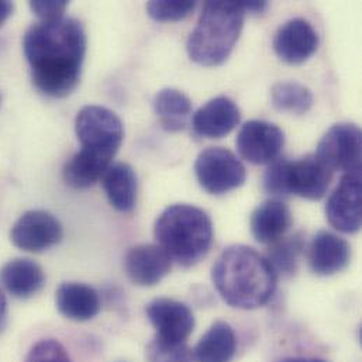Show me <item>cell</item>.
Instances as JSON below:
<instances>
[{"instance_id": "1", "label": "cell", "mask_w": 362, "mask_h": 362, "mask_svg": "<svg viewBox=\"0 0 362 362\" xmlns=\"http://www.w3.org/2000/svg\"><path fill=\"white\" fill-rule=\"evenodd\" d=\"M88 38L81 21H38L24 34L23 49L34 86L49 98L71 95L81 82Z\"/></svg>"}, {"instance_id": "2", "label": "cell", "mask_w": 362, "mask_h": 362, "mask_svg": "<svg viewBox=\"0 0 362 362\" xmlns=\"http://www.w3.org/2000/svg\"><path fill=\"white\" fill-rule=\"evenodd\" d=\"M211 281L221 299L235 309L265 306L276 291L278 275L267 257L247 245H231L216 259Z\"/></svg>"}, {"instance_id": "3", "label": "cell", "mask_w": 362, "mask_h": 362, "mask_svg": "<svg viewBox=\"0 0 362 362\" xmlns=\"http://www.w3.org/2000/svg\"><path fill=\"white\" fill-rule=\"evenodd\" d=\"M154 235L173 261L187 268L207 255L213 243V223L204 210L178 203L158 216Z\"/></svg>"}, {"instance_id": "4", "label": "cell", "mask_w": 362, "mask_h": 362, "mask_svg": "<svg viewBox=\"0 0 362 362\" xmlns=\"http://www.w3.org/2000/svg\"><path fill=\"white\" fill-rule=\"evenodd\" d=\"M240 1H206L186 49L189 58L203 66H217L227 61L244 27Z\"/></svg>"}, {"instance_id": "5", "label": "cell", "mask_w": 362, "mask_h": 362, "mask_svg": "<svg viewBox=\"0 0 362 362\" xmlns=\"http://www.w3.org/2000/svg\"><path fill=\"white\" fill-rule=\"evenodd\" d=\"M333 173L315 156L300 160H276L264 174V190L275 196L296 194L308 200H320L329 190Z\"/></svg>"}, {"instance_id": "6", "label": "cell", "mask_w": 362, "mask_h": 362, "mask_svg": "<svg viewBox=\"0 0 362 362\" xmlns=\"http://www.w3.org/2000/svg\"><path fill=\"white\" fill-rule=\"evenodd\" d=\"M75 132L82 148L103 154L113 160L122 147L124 127L119 116L107 107L89 105L79 110Z\"/></svg>"}, {"instance_id": "7", "label": "cell", "mask_w": 362, "mask_h": 362, "mask_svg": "<svg viewBox=\"0 0 362 362\" xmlns=\"http://www.w3.org/2000/svg\"><path fill=\"white\" fill-rule=\"evenodd\" d=\"M315 157L333 174H361L362 134L354 123L332 126L317 144Z\"/></svg>"}, {"instance_id": "8", "label": "cell", "mask_w": 362, "mask_h": 362, "mask_svg": "<svg viewBox=\"0 0 362 362\" xmlns=\"http://www.w3.org/2000/svg\"><path fill=\"white\" fill-rule=\"evenodd\" d=\"M194 173L200 186L211 194L234 190L247 177L243 163L223 147H210L202 151L194 163Z\"/></svg>"}, {"instance_id": "9", "label": "cell", "mask_w": 362, "mask_h": 362, "mask_svg": "<svg viewBox=\"0 0 362 362\" xmlns=\"http://www.w3.org/2000/svg\"><path fill=\"white\" fill-rule=\"evenodd\" d=\"M64 235L59 220L45 210L23 213L10 230L11 243L27 252H42L57 245Z\"/></svg>"}, {"instance_id": "10", "label": "cell", "mask_w": 362, "mask_h": 362, "mask_svg": "<svg viewBox=\"0 0 362 362\" xmlns=\"http://www.w3.org/2000/svg\"><path fill=\"white\" fill-rule=\"evenodd\" d=\"M235 146L245 161L254 165H267L276 161L282 153L285 134L274 123L250 120L240 129Z\"/></svg>"}, {"instance_id": "11", "label": "cell", "mask_w": 362, "mask_h": 362, "mask_svg": "<svg viewBox=\"0 0 362 362\" xmlns=\"http://www.w3.org/2000/svg\"><path fill=\"white\" fill-rule=\"evenodd\" d=\"M361 174H344L327 199L325 211L339 231L354 234L361 228Z\"/></svg>"}, {"instance_id": "12", "label": "cell", "mask_w": 362, "mask_h": 362, "mask_svg": "<svg viewBox=\"0 0 362 362\" xmlns=\"http://www.w3.org/2000/svg\"><path fill=\"white\" fill-rule=\"evenodd\" d=\"M274 51L289 65L306 62L319 47V34L306 18H291L284 23L274 37Z\"/></svg>"}, {"instance_id": "13", "label": "cell", "mask_w": 362, "mask_h": 362, "mask_svg": "<svg viewBox=\"0 0 362 362\" xmlns=\"http://www.w3.org/2000/svg\"><path fill=\"white\" fill-rule=\"evenodd\" d=\"M146 313L156 329V337L163 340L186 341L194 329L192 310L175 299H154L147 305Z\"/></svg>"}, {"instance_id": "14", "label": "cell", "mask_w": 362, "mask_h": 362, "mask_svg": "<svg viewBox=\"0 0 362 362\" xmlns=\"http://www.w3.org/2000/svg\"><path fill=\"white\" fill-rule=\"evenodd\" d=\"M173 259L158 244H140L127 252L124 269L132 282L140 286H154L171 271Z\"/></svg>"}, {"instance_id": "15", "label": "cell", "mask_w": 362, "mask_h": 362, "mask_svg": "<svg viewBox=\"0 0 362 362\" xmlns=\"http://www.w3.org/2000/svg\"><path fill=\"white\" fill-rule=\"evenodd\" d=\"M241 112L237 103L227 96H217L204 103L192 117L193 132L206 139H221L230 134L240 123Z\"/></svg>"}, {"instance_id": "16", "label": "cell", "mask_w": 362, "mask_h": 362, "mask_svg": "<svg viewBox=\"0 0 362 362\" xmlns=\"http://www.w3.org/2000/svg\"><path fill=\"white\" fill-rule=\"evenodd\" d=\"M351 259V247L340 235L322 230L309 248V265L312 271L322 276H330L346 269Z\"/></svg>"}, {"instance_id": "17", "label": "cell", "mask_w": 362, "mask_h": 362, "mask_svg": "<svg viewBox=\"0 0 362 362\" xmlns=\"http://www.w3.org/2000/svg\"><path fill=\"white\" fill-rule=\"evenodd\" d=\"M292 226V213L281 199H268L258 204L251 214L250 227L254 238L261 244H274Z\"/></svg>"}, {"instance_id": "18", "label": "cell", "mask_w": 362, "mask_h": 362, "mask_svg": "<svg viewBox=\"0 0 362 362\" xmlns=\"http://www.w3.org/2000/svg\"><path fill=\"white\" fill-rule=\"evenodd\" d=\"M58 312L74 322H88L96 317L102 303L98 291L81 282H64L55 292Z\"/></svg>"}, {"instance_id": "19", "label": "cell", "mask_w": 362, "mask_h": 362, "mask_svg": "<svg viewBox=\"0 0 362 362\" xmlns=\"http://www.w3.org/2000/svg\"><path fill=\"white\" fill-rule=\"evenodd\" d=\"M0 284L13 298L28 299L42 289L45 274L33 259L14 258L1 267Z\"/></svg>"}, {"instance_id": "20", "label": "cell", "mask_w": 362, "mask_h": 362, "mask_svg": "<svg viewBox=\"0 0 362 362\" xmlns=\"http://www.w3.org/2000/svg\"><path fill=\"white\" fill-rule=\"evenodd\" d=\"M237 351V337L226 322H216L192 350L194 362H231Z\"/></svg>"}, {"instance_id": "21", "label": "cell", "mask_w": 362, "mask_h": 362, "mask_svg": "<svg viewBox=\"0 0 362 362\" xmlns=\"http://www.w3.org/2000/svg\"><path fill=\"white\" fill-rule=\"evenodd\" d=\"M100 181L110 204L116 210L122 213H130L136 207L137 177L129 164H112Z\"/></svg>"}, {"instance_id": "22", "label": "cell", "mask_w": 362, "mask_h": 362, "mask_svg": "<svg viewBox=\"0 0 362 362\" xmlns=\"http://www.w3.org/2000/svg\"><path fill=\"white\" fill-rule=\"evenodd\" d=\"M112 158L81 148L71 160L66 161L62 170L64 182L75 189H86L102 180L106 170L112 165Z\"/></svg>"}, {"instance_id": "23", "label": "cell", "mask_w": 362, "mask_h": 362, "mask_svg": "<svg viewBox=\"0 0 362 362\" xmlns=\"http://www.w3.org/2000/svg\"><path fill=\"white\" fill-rule=\"evenodd\" d=\"M153 107L164 130L178 133L187 127L192 116V102L180 89L165 88L153 100Z\"/></svg>"}, {"instance_id": "24", "label": "cell", "mask_w": 362, "mask_h": 362, "mask_svg": "<svg viewBox=\"0 0 362 362\" xmlns=\"http://www.w3.org/2000/svg\"><path fill=\"white\" fill-rule=\"evenodd\" d=\"M312 90L299 82H278L271 89V102L279 112L305 115L313 106Z\"/></svg>"}, {"instance_id": "25", "label": "cell", "mask_w": 362, "mask_h": 362, "mask_svg": "<svg viewBox=\"0 0 362 362\" xmlns=\"http://www.w3.org/2000/svg\"><path fill=\"white\" fill-rule=\"evenodd\" d=\"M305 248V235L296 233L291 237H282L272 244V248L268 252L267 259L272 265L274 271L285 276H291L296 272L299 258Z\"/></svg>"}, {"instance_id": "26", "label": "cell", "mask_w": 362, "mask_h": 362, "mask_svg": "<svg viewBox=\"0 0 362 362\" xmlns=\"http://www.w3.org/2000/svg\"><path fill=\"white\" fill-rule=\"evenodd\" d=\"M146 357L148 362H194L186 341H168L158 337L147 346Z\"/></svg>"}, {"instance_id": "27", "label": "cell", "mask_w": 362, "mask_h": 362, "mask_svg": "<svg viewBox=\"0 0 362 362\" xmlns=\"http://www.w3.org/2000/svg\"><path fill=\"white\" fill-rule=\"evenodd\" d=\"M196 7V1L190 0H153L147 3L148 16L161 23L180 21L187 17Z\"/></svg>"}, {"instance_id": "28", "label": "cell", "mask_w": 362, "mask_h": 362, "mask_svg": "<svg viewBox=\"0 0 362 362\" xmlns=\"http://www.w3.org/2000/svg\"><path fill=\"white\" fill-rule=\"evenodd\" d=\"M24 362H72L65 347L54 340V339H44L35 343Z\"/></svg>"}, {"instance_id": "29", "label": "cell", "mask_w": 362, "mask_h": 362, "mask_svg": "<svg viewBox=\"0 0 362 362\" xmlns=\"http://www.w3.org/2000/svg\"><path fill=\"white\" fill-rule=\"evenodd\" d=\"M68 4L66 0H34L30 1V8L41 21H52L64 17Z\"/></svg>"}, {"instance_id": "30", "label": "cell", "mask_w": 362, "mask_h": 362, "mask_svg": "<svg viewBox=\"0 0 362 362\" xmlns=\"http://www.w3.org/2000/svg\"><path fill=\"white\" fill-rule=\"evenodd\" d=\"M240 6L243 8V11L247 14H259L264 13L268 7L267 1H240Z\"/></svg>"}, {"instance_id": "31", "label": "cell", "mask_w": 362, "mask_h": 362, "mask_svg": "<svg viewBox=\"0 0 362 362\" xmlns=\"http://www.w3.org/2000/svg\"><path fill=\"white\" fill-rule=\"evenodd\" d=\"M6 325H7V300L0 286V333L4 330Z\"/></svg>"}, {"instance_id": "32", "label": "cell", "mask_w": 362, "mask_h": 362, "mask_svg": "<svg viewBox=\"0 0 362 362\" xmlns=\"http://www.w3.org/2000/svg\"><path fill=\"white\" fill-rule=\"evenodd\" d=\"M13 3L10 1H6V0H1L0 1V27L8 20V17L13 14Z\"/></svg>"}, {"instance_id": "33", "label": "cell", "mask_w": 362, "mask_h": 362, "mask_svg": "<svg viewBox=\"0 0 362 362\" xmlns=\"http://www.w3.org/2000/svg\"><path fill=\"white\" fill-rule=\"evenodd\" d=\"M279 362H329L326 360H320V358H305V357H291V358H285Z\"/></svg>"}, {"instance_id": "34", "label": "cell", "mask_w": 362, "mask_h": 362, "mask_svg": "<svg viewBox=\"0 0 362 362\" xmlns=\"http://www.w3.org/2000/svg\"><path fill=\"white\" fill-rule=\"evenodd\" d=\"M0 105H1V95H0Z\"/></svg>"}]
</instances>
